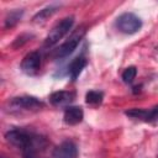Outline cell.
Segmentation results:
<instances>
[{"instance_id": "ac0fdd59", "label": "cell", "mask_w": 158, "mask_h": 158, "mask_svg": "<svg viewBox=\"0 0 158 158\" xmlns=\"http://www.w3.org/2000/svg\"><path fill=\"white\" fill-rule=\"evenodd\" d=\"M2 158H5V157H2Z\"/></svg>"}, {"instance_id": "d6986e66", "label": "cell", "mask_w": 158, "mask_h": 158, "mask_svg": "<svg viewBox=\"0 0 158 158\" xmlns=\"http://www.w3.org/2000/svg\"><path fill=\"white\" fill-rule=\"evenodd\" d=\"M157 158H158V157H157Z\"/></svg>"}, {"instance_id": "277c9868", "label": "cell", "mask_w": 158, "mask_h": 158, "mask_svg": "<svg viewBox=\"0 0 158 158\" xmlns=\"http://www.w3.org/2000/svg\"><path fill=\"white\" fill-rule=\"evenodd\" d=\"M84 35H85V30L84 28H78V31L73 32L72 36L54 51L53 56L56 58H64V57L69 56L70 53H73L74 49H77V47L80 43Z\"/></svg>"}, {"instance_id": "4fadbf2b", "label": "cell", "mask_w": 158, "mask_h": 158, "mask_svg": "<svg viewBox=\"0 0 158 158\" xmlns=\"http://www.w3.org/2000/svg\"><path fill=\"white\" fill-rule=\"evenodd\" d=\"M57 11V6H47L44 9H42L40 12H37L33 17L35 22H41V21H46L48 17H51L54 12Z\"/></svg>"}, {"instance_id": "9a60e30c", "label": "cell", "mask_w": 158, "mask_h": 158, "mask_svg": "<svg viewBox=\"0 0 158 158\" xmlns=\"http://www.w3.org/2000/svg\"><path fill=\"white\" fill-rule=\"evenodd\" d=\"M136 74H137L136 67L131 65V67H128V68H126V69L123 70V73H122V80H123L125 83H132L133 79L136 78Z\"/></svg>"}, {"instance_id": "30bf717a", "label": "cell", "mask_w": 158, "mask_h": 158, "mask_svg": "<svg viewBox=\"0 0 158 158\" xmlns=\"http://www.w3.org/2000/svg\"><path fill=\"white\" fill-rule=\"evenodd\" d=\"M86 64H88L86 59H85L84 57H81V56L74 58V59L70 62V64H69V67H68V74H69V77H70V79H72L73 81L78 79V77L80 75L81 70L86 67Z\"/></svg>"}, {"instance_id": "2e32d148", "label": "cell", "mask_w": 158, "mask_h": 158, "mask_svg": "<svg viewBox=\"0 0 158 158\" xmlns=\"http://www.w3.org/2000/svg\"><path fill=\"white\" fill-rule=\"evenodd\" d=\"M146 122L153 123V125H157L158 123V105L154 106V107H152L151 110H147Z\"/></svg>"}, {"instance_id": "7c38bea8", "label": "cell", "mask_w": 158, "mask_h": 158, "mask_svg": "<svg viewBox=\"0 0 158 158\" xmlns=\"http://www.w3.org/2000/svg\"><path fill=\"white\" fill-rule=\"evenodd\" d=\"M22 14H23V11L22 10H19V9L10 11L6 15V17H5V27H14L21 20Z\"/></svg>"}, {"instance_id": "52a82bcc", "label": "cell", "mask_w": 158, "mask_h": 158, "mask_svg": "<svg viewBox=\"0 0 158 158\" xmlns=\"http://www.w3.org/2000/svg\"><path fill=\"white\" fill-rule=\"evenodd\" d=\"M78 149L74 142L72 141H64L59 146L56 147L53 152L54 158H77Z\"/></svg>"}, {"instance_id": "3957f363", "label": "cell", "mask_w": 158, "mask_h": 158, "mask_svg": "<svg viewBox=\"0 0 158 158\" xmlns=\"http://www.w3.org/2000/svg\"><path fill=\"white\" fill-rule=\"evenodd\" d=\"M116 27L120 32L126 35H133L142 27L141 19L132 12H123L116 19Z\"/></svg>"}, {"instance_id": "5b68a950", "label": "cell", "mask_w": 158, "mask_h": 158, "mask_svg": "<svg viewBox=\"0 0 158 158\" xmlns=\"http://www.w3.org/2000/svg\"><path fill=\"white\" fill-rule=\"evenodd\" d=\"M9 105L14 109H17V110L21 109V110H27V111H37L44 106L43 101H41L40 99L35 96H28V95L12 98Z\"/></svg>"}, {"instance_id": "7a4b0ae2", "label": "cell", "mask_w": 158, "mask_h": 158, "mask_svg": "<svg viewBox=\"0 0 158 158\" xmlns=\"http://www.w3.org/2000/svg\"><path fill=\"white\" fill-rule=\"evenodd\" d=\"M73 23H74V17L73 16H67V17L62 19L59 22H57L52 27L49 33L47 35V37L43 42L44 47H52L57 42H59V40H62L69 32V30L73 27Z\"/></svg>"}, {"instance_id": "5bb4252c", "label": "cell", "mask_w": 158, "mask_h": 158, "mask_svg": "<svg viewBox=\"0 0 158 158\" xmlns=\"http://www.w3.org/2000/svg\"><path fill=\"white\" fill-rule=\"evenodd\" d=\"M125 114L128 117L146 122V117H147V110L146 109H131V110H127Z\"/></svg>"}, {"instance_id": "e0dca14e", "label": "cell", "mask_w": 158, "mask_h": 158, "mask_svg": "<svg viewBox=\"0 0 158 158\" xmlns=\"http://www.w3.org/2000/svg\"><path fill=\"white\" fill-rule=\"evenodd\" d=\"M28 38H30V36H28V35H22V36H19V37L16 38V41L14 42V47L16 48V47H19V46H22V43H23V42H26Z\"/></svg>"}, {"instance_id": "6da1fadb", "label": "cell", "mask_w": 158, "mask_h": 158, "mask_svg": "<svg viewBox=\"0 0 158 158\" xmlns=\"http://www.w3.org/2000/svg\"><path fill=\"white\" fill-rule=\"evenodd\" d=\"M6 141L22 151V154L36 153V147L38 144V138L32 136L30 132L22 128H11L5 133Z\"/></svg>"}, {"instance_id": "8fae6325", "label": "cell", "mask_w": 158, "mask_h": 158, "mask_svg": "<svg viewBox=\"0 0 158 158\" xmlns=\"http://www.w3.org/2000/svg\"><path fill=\"white\" fill-rule=\"evenodd\" d=\"M102 99H104V94L102 91L99 90H90L85 95V102L90 106H99L102 102Z\"/></svg>"}, {"instance_id": "ba28073f", "label": "cell", "mask_w": 158, "mask_h": 158, "mask_svg": "<svg viewBox=\"0 0 158 158\" xmlns=\"http://www.w3.org/2000/svg\"><path fill=\"white\" fill-rule=\"evenodd\" d=\"M74 98H75V94L73 91L59 90V91H54L51 94L49 101L54 106H67L74 100Z\"/></svg>"}, {"instance_id": "8992f818", "label": "cell", "mask_w": 158, "mask_h": 158, "mask_svg": "<svg viewBox=\"0 0 158 158\" xmlns=\"http://www.w3.org/2000/svg\"><path fill=\"white\" fill-rule=\"evenodd\" d=\"M41 68V54L37 51L27 53L21 62V70L27 75H35Z\"/></svg>"}, {"instance_id": "9c48e42d", "label": "cell", "mask_w": 158, "mask_h": 158, "mask_svg": "<svg viewBox=\"0 0 158 158\" xmlns=\"http://www.w3.org/2000/svg\"><path fill=\"white\" fill-rule=\"evenodd\" d=\"M84 112L80 106H67L64 110L63 120L67 125H78L83 121Z\"/></svg>"}]
</instances>
